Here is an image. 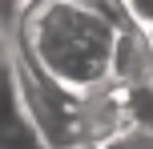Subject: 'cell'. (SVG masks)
<instances>
[{"instance_id":"obj_1","label":"cell","mask_w":153,"mask_h":149,"mask_svg":"<svg viewBox=\"0 0 153 149\" xmlns=\"http://www.w3.org/2000/svg\"><path fill=\"white\" fill-rule=\"evenodd\" d=\"M117 24L85 0H48L32 20V53L40 69L65 89H93L109 77Z\"/></svg>"},{"instance_id":"obj_2","label":"cell","mask_w":153,"mask_h":149,"mask_svg":"<svg viewBox=\"0 0 153 149\" xmlns=\"http://www.w3.org/2000/svg\"><path fill=\"white\" fill-rule=\"evenodd\" d=\"M109 77H117L121 85L141 77H153V36L145 32H121L113 36V56H109Z\"/></svg>"},{"instance_id":"obj_3","label":"cell","mask_w":153,"mask_h":149,"mask_svg":"<svg viewBox=\"0 0 153 149\" xmlns=\"http://www.w3.org/2000/svg\"><path fill=\"white\" fill-rule=\"evenodd\" d=\"M117 97H121L125 121H133L145 137H153V77H141V81L121 85V93H117Z\"/></svg>"},{"instance_id":"obj_4","label":"cell","mask_w":153,"mask_h":149,"mask_svg":"<svg viewBox=\"0 0 153 149\" xmlns=\"http://www.w3.org/2000/svg\"><path fill=\"white\" fill-rule=\"evenodd\" d=\"M125 16H133V20L141 24V28H153V0H121Z\"/></svg>"}]
</instances>
